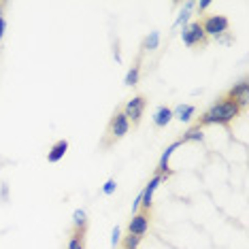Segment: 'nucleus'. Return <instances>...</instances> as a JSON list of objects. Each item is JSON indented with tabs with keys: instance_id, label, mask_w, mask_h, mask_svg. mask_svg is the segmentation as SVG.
Masks as SVG:
<instances>
[{
	"instance_id": "1",
	"label": "nucleus",
	"mask_w": 249,
	"mask_h": 249,
	"mask_svg": "<svg viewBox=\"0 0 249 249\" xmlns=\"http://www.w3.org/2000/svg\"><path fill=\"white\" fill-rule=\"evenodd\" d=\"M241 107L234 103V100H230V98H219L217 103H213L209 109L202 113L200 117H198V124L196 126H200V128H205V126H226L228 128L232 122L236 120V117L241 115Z\"/></svg>"
},
{
	"instance_id": "2",
	"label": "nucleus",
	"mask_w": 249,
	"mask_h": 249,
	"mask_svg": "<svg viewBox=\"0 0 249 249\" xmlns=\"http://www.w3.org/2000/svg\"><path fill=\"white\" fill-rule=\"evenodd\" d=\"M202 26V32H205V36H213V38H219L222 35H226L230 28V21L228 18H224V15H209L200 21Z\"/></svg>"
},
{
	"instance_id": "3",
	"label": "nucleus",
	"mask_w": 249,
	"mask_h": 249,
	"mask_svg": "<svg viewBox=\"0 0 249 249\" xmlns=\"http://www.w3.org/2000/svg\"><path fill=\"white\" fill-rule=\"evenodd\" d=\"M145 109H147V98L145 96H134V98H130L126 105H124V115L128 117V122L130 124H134V126H137V124L143 120V113H145Z\"/></svg>"
},
{
	"instance_id": "4",
	"label": "nucleus",
	"mask_w": 249,
	"mask_h": 249,
	"mask_svg": "<svg viewBox=\"0 0 249 249\" xmlns=\"http://www.w3.org/2000/svg\"><path fill=\"white\" fill-rule=\"evenodd\" d=\"M181 41L188 47H196V45H205L207 43V36L202 32V26L200 21H192V24L181 28Z\"/></svg>"
},
{
	"instance_id": "5",
	"label": "nucleus",
	"mask_w": 249,
	"mask_h": 249,
	"mask_svg": "<svg viewBox=\"0 0 249 249\" xmlns=\"http://www.w3.org/2000/svg\"><path fill=\"white\" fill-rule=\"evenodd\" d=\"M128 130H130L128 117L124 115V111H115L113 113V117H111V122H109V130H107L109 139L111 141H120V139H124L128 134Z\"/></svg>"
},
{
	"instance_id": "6",
	"label": "nucleus",
	"mask_w": 249,
	"mask_h": 249,
	"mask_svg": "<svg viewBox=\"0 0 249 249\" xmlns=\"http://www.w3.org/2000/svg\"><path fill=\"white\" fill-rule=\"evenodd\" d=\"M149 222H151V213L149 211H139L132 215V219H130L128 224V234L132 236H143L147 234V230H149Z\"/></svg>"
},
{
	"instance_id": "7",
	"label": "nucleus",
	"mask_w": 249,
	"mask_h": 249,
	"mask_svg": "<svg viewBox=\"0 0 249 249\" xmlns=\"http://www.w3.org/2000/svg\"><path fill=\"white\" fill-rule=\"evenodd\" d=\"M226 98L234 100L241 109H245L247 103H249V83H247V79H241L239 83H234V86L230 88V92L226 94Z\"/></svg>"
},
{
	"instance_id": "8",
	"label": "nucleus",
	"mask_w": 249,
	"mask_h": 249,
	"mask_svg": "<svg viewBox=\"0 0 249 249\" xmlns=\"http://www.w3.org/2000/svg\"><path fill=\"white\" fill-rule=\"evenodd\" d=\"M162 181H164V177L156 173L154 177L149 179V183H147L145 188L141 190V209H143V211H151V198H154L156 190H158V185H160Z\"/></svg>"
},
{
	"instance_id": "9",
	"label": "nucleus",
	"mask_w": 249,
	"mask_h": 249,
	"mask_svg": "<svg viewBox=\"0 0 249 249\" xmlns=\"http://www.w3.org/2000/svg\"><path fill=\"white\" fill-rule=\"evenodd\" d=\"M177 147H181L179 141H175V143H171L166 147V149L162 151V156H160V162H158V168H156V173L158 175H162L164 179H168L171 177V171H168V160H171V156H173V151L177 149Z\"/></svg>"
},
{
	"instance_id": "10",
	"label": "nucleus",
	"mask_w": 249,
	"mask_h": 249,
	"mask_svg": "<svg viewBox=\"0 0 249 249\" xmlns=\"http://www.w3.org/2000/svg\"><path fill=\"white\" fill-rule=\"evenodd\" d=\"M66 151H69V141H58V143H53L52 145V149L47 151V162H52V164H58L62 158L66 156Z\"/></svg>"
},
{
	"instance_id": "11",
	"label": "nucleus",
	"mask_w": 249,
	"mask_h": 249,
	"mask_svg": "<svg viewBox=\"0 0 249 249\" xmlns=\"http://www.w3.org/2000/svg\"><path fill=\"white\" fill-rule=\"evenodd\" d=\"M171 120H173V109H168L166 105L158 107V111H156V115H154L156 128H166L168 124H171Z\"/></svg>"
},
{
	"instance_id": "12",
	"label": "nucleus",
	"mask_w": 249,
	"mask_h": 249,
	"mask_svg": "<svg viewBox=\"0 0 249 249\" xmlns=\"http://www.w3.org/2000/svg\"><path fill=\"white\" fill-rule=\"evenodd\" d=\"M196 115V107L194 105H179L177 109H173V117H177L179 122L188 124L192 122V117Z\"/></svg>"
},
{
	"instance_id": "13",
	"label": "nucleus",
	"mask_w": 249,
	"mask_h": 249,
	"mask_svg": "<svg viewBox=\"0 0 249 249\" xmlns=\"http://www.w3.org/2000/svg\"><path fill=\"white\" fill-rule=\"evenodd\" d=\"M66 249H86V230H72Z\"/></svg>"
},
{
	"instance_id": "14",
	"label": "nucleus",
	"mask_w": 249,
	"mask_h": 249,
	"mask_svg": "<svg viewBox=\"0 0 249 249\" xmlns=\"http://www.w3.org/2000/svg\"><path fill=\"white\" fill-rule=\"evenodd\" d=\"M202 139H205L202 128L200 126H192L190 130H185V132H183V137L179 139V143L183 145V143H190V141H202Z\"/></svg>"
},
{
	"instance_id": "15",
	"label": "nucleus",
	"mask_w": 249,
	"mask_h": 249,
	"mask_svg": "<svg viewBox=\"0 0 249 249\" xmlns=\"http://www.w3.org/2000/svg\"><path fill=\"white\" fill-rule=\"evenodd\" d=\"M72 230H88V213L83 209H75L72 213Z\"/></svg>"
},
{
	"instance_id": "16",
	"label": "nucleus",
	"mask_w": 249,
	"mask_h": 249,
	"mask_svg": "<svg viewBox=\"0 0 249 249\" xmlns=\"http://www.w3.org/2000/svg\"><path fill=\"white\" fill-rule=\"evenodd\" d=\"M160 47V32H149L143 41V52H156Z\"/></svg>"
},
{
	"instance_id": "17",
	"label": "nucleus",
	"mask_w": 249,
	"mask_h": 249,
	"mask_svg": "<svg viewBox=\"0 0 249 249\" xmlns=\"http://www.w3.org/2000/svg\"><path fill=\"white\" fill-rule=\"evenodd\" d=\"M194 7H196L194 2H185L183 11H181V13H179V18L175 19V26H181V28H183V26H188V24H190V18H192V9H194Z\"/></svg>"
},
{
	"instance_id": "18",
	"label": "nucleus",
	"mask_w": 249,
	"mask_h": 249,
	"mask_svg": "<svg viewBox=\"0 0 249 249\" xmlns=\"http://www.w3.org/2000/svg\"><path fill=\"white\" fill-rule=\"evenodd\" d=\"M139 77H141V62H137V64H134L132 69L126 72V79H124V83L132 88V86H137V83H139Z\"/></svg>"
},
{
	"instance_id": "19",
	"label": "nucleus",
	"mask_w": 249,
	"mask_h": 249,
	"mask_svg": "<svg viewBox=\"0 0 249 249\" xmlns=\"http://www.w3.org/2000/svg\"><path fill=\"white\" fill-rule=\"evenodd\" d=\"M141 236H132V234H128L126 239H124V243H122V249H139V245H141Z\"/></svg>"
},
{
	"instance_id": "20",
	"label": "nucleus",
	"mask_w": 249,
	"mask_h": 249,
	"mask_svg": "<svg viewBox=\"0 0 249 249\" xmlns=\"http://www.w3.org/2000/svg\"><path fill=\"white\" fill-rule=\"evenodd\" d=\"M120 241H122V228H120V226H115L113 232H111V245L117 247V245H120Z\"/></svg>"
},
{
	"instance_id": "21",
	"label": "nucleus",
	"mask_w": 249,
	"mask_h": 249,
	"mask_svg": "<svg viewBox=\"0 0 249 249\" xmlns=\"http://www.w3.org/2000/svg\"><path fill=\"white\" fill-rule=\"evenodd\" d=\"M115 188H117L115 179H109V181H107V183L103 185V194H105V196H111L113 192H115Z\"/></svg>"
},
{
	"instance_id": "22",
	"label": "nucleus",
	"mask_w": 249,
	"mask_h": 249,
	"mask_svg": "<svg viewBox=\"0 0 249 249\" xmlns=\"http://www.w3.org/2000/svg\"><path fill=\"white\" fill-rule=\"evenodd\" d=\"M196 7H198V13H205V11L211 7V0H200V2H198Z\"/></svg>"
},
{
	"instance_id": "23",
	"label": "nucleus",
	"mask_w": 249,
	"mask_h": 249,
	"mask_svg": "<svg viewBox=\"0 0 249 249\" xmlns=\"http://www.w3.org/2000/svg\"><path fill=\"white\" fill-rule=\"evenodd\" d=\"M141 211V192H139V196L134 198V202H132V213H139Z\"/></svg>"
},
{
	"instance_id": "24",
	"label": "nucleus",
	"mask_w": 249,
	"mask_h": 249,
	"mask_svg": "<svg viewBox=\"0 0 249 249\" xmlns=\"http://www.w3.org/2000/svg\"><path fill=\"white\" fill-rule=\"evenodd\" d=\"M4 30H7V21H4V18H0V41L4 36Z\"/></svg>"
}]
</instances>
